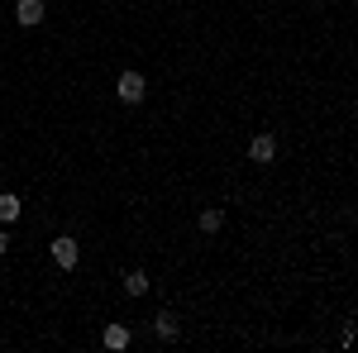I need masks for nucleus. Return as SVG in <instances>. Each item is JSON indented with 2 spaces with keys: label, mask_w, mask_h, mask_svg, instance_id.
Listing matches in <instances>:
<instances>
[{
  "label": "nucleus",
  "mask_w": 358,
  "mask_h": 353,
  "mask_svg": "<svg viewBox=\"0 0 358 353\" xmlns=\"http://www.w3.org/2000/svg\"><path fill=\"white\" fill-rule=\"evenodd\" d=\"M148 287H153V282H148V272H124V291H129V296H148Z\"/></svg>",
  "instance_id": "nucleus-8"
},
{
  "label": "nucleus",
  "mask_w": 358,
  "mask_h": 353,
  "mask_svg": "<svg viewBox=\"0 0 358 353\" xmlns=\"http://www.w3.org/2000/svg\"><path fill=\"white\" fill-rule=\"evenodd\" d=\"M24 215V201L15 196V191H0V224H10V219Z\"/></svg>",
  "instance_id": "nucleus-7"
},
{
  "label": "nucleus",
  "mask_w": 358,
  "mask_h": 353,
  "mask_svg": "<svg viewBox=\"0 0 358 353\" xmlns=\"http://www.w3.org/2000/svg\"><path fill=\"white\" fill-rule=\"evenodd\" d=\"M248 158H253V163H273L277 158V138L273 134H253L248 138Z\"/></svg>",
  "instance_id": "nucleus-5"
},
{
  "label": "nucleus",
  "mask_w": 358,
  "mask_h": 353,
  "mask_svg": "<svg viewBox=\"0 0 358 353\" xmlns=\"http://www.w3.org/2000/svg\"><path fill=\"white\" fill-rule=\"evenodd\" d=\"M5 253H10V234L0 229V258H5Z\"/></svg>",
  "instance_id": "nucleus-10"
},
{
  "label": "nucleus",
  "mask_w": 358,
  "mask_h": 353,
  "mask_svg": "<svg viewBox=\"0 0 358 353\" xmlns=\"http://www.w3.org/2000/svg\"><path fill=\"white\" fill-rule=\"evenodd\" d=\"M220 229H224V210H220V206L201 210V234H220Z\"/></svg>",
  "instance_id": "nucleus-9"
},
{
  "label": "nucleus",
  "mask_w": 358,
  "mask_h": 353,
  "mask_svg": "<svg viewBox=\"0 0 358 353\" xmlns=\"http://www.w3.org/2000/svg\"><path fill=\"white\" fill-rule=\"evenodd\" d=\"M115 96H120L124 106H138V101L148 96V82H143V72H120V82H115Z\"/></svg>",
  "instance_id": "nucleus-2"
},
{
  "label": "nucleus",
  "mask_w": 358,
  "mask_h": 353,
  "mask_svg": "<svg viewBox=\"0 0 358 353\" xmlns=\"http://www.w3.org/2000/svg\"><path fill=\"white\" fill-rule=\"evenodd\" d=\"M101 344H106L110 353H124V349H129V329H124V325H106V329H101Z\"/></svg>",
  "instance_id": "nucleus-6"
},
{
  "label": "nucleus",
  "mask_w": 358,
  "mask_h": 353,
  "mask_svg": "<svg viewBox=\"0 0 358 353\" xmlns=\"http://www.w3.org/2000/svg\"><path fill=\"white\" fill-rule=\"evenodd\" d=\"M153 334H158L163 344H172V339L182 334V320H177V310H158V315H153Z\"/></svg>",
  "instance_id": "nucleus-4"
},
{
  "label": "nucleus",
  "mask_w": 358,
  "mask_h": 353,
  "mask_svg": "<svg viewBox=\"0 0 358 353\" xmlns=\"http://www.w3.org/2000/svg\"><path fill=\"white\" fill-rule=\"evenodd\" d=\"M48 253H53V263H57L62 272H72L77 263H82V244H77L72 234H57L53 244H48Z\"/></svg>",
  "instance_id": "nucleus-1"
},
{
  "label": "nucleus",
  "mask_w": 358,
  "mask_h": 353,
  "mask_svg": "<svg viewBox=\"0 0 358 353\" xmlns=\"http://www.w3.org/2000/svg\"><path fill=\"white\" fill-rule=\"evenodd\" d=\"M43 15H48V5H43V0H15V20H20V29L43 24Z\"/></svg>",
  "instance_id": "nucleus-3"
}]
</instances>
